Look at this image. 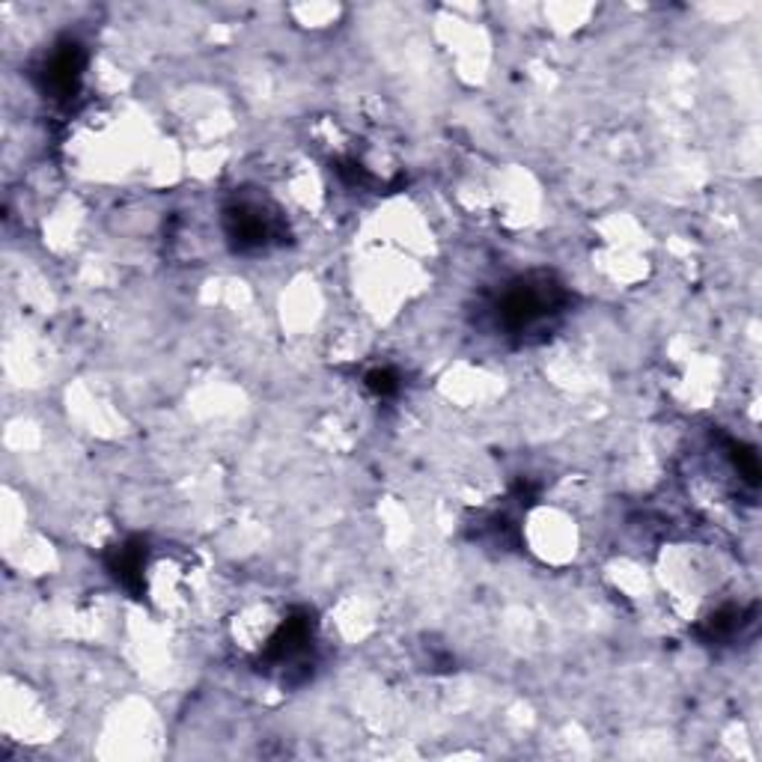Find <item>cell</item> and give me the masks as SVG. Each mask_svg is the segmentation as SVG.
I'll return each mask as SVG.
<instances>
[{"instance_id": "cell-1", "label": "cell", "mask_w": 762, "mask_h": 762, "mask_svg": "<svg viewBox=\"0 0 762 762\" xmlns=\"http://www.w3.org/2000/svg\"><path fill=\"white\" fill-rule=\"evenodd\" d=\"M563 298H566L563 286L554 284L548 275L522 277V280L506 286L497 298V328H504L506 333L534 331V328L548 322L554 313H560Z\"/></svg>"}, {"instance_id": "cell-4", "label": "cell", "mask_w": 762, "mask_h": 762, "mask_svg": "<svg viewBox=\"0 0 762 762\" xmlns=\"http://www.w3.org/2000/svg\"><path fill=\"white\" fill-rule=\"evenodd\" d=\"M367 384H370L372 391L384 397V393L397 391V375H393L391 370H375V372H370V375H367Z\"/></svg>"}, {"instance_id": "cell-2", "label": "cell", "mask_w": 762, "mask_h": 762, "mask_svg": "<svg viewBox=\"0 0 762 762\" xmlns=\"http://www.w3.org/2000/svg\"><path fill=\"white\" fill-rule=\"evenodd\" d=\"M229 238L236 241V248L241 250H259L266 248L271 236H275V218L266 215L259 206H238L229 209L227 215Z\"/></svg>"}, {"instance_id": "cell-3", "label": "cell", "mask_w": 762, "mask_h": 762, "mask_svg": "<svg viewBox=\"0 0 762 762\" xmlns=\"http://www.w3.org/2000/svg\"><path fill=\"white\" fill-rule=\"evenodd\" d=\"M81 69H84V54H81V45H63L51 58V63H48V86L54 90V93H72L78 86V81H81Z\"/></svg>"}]
</instances>
